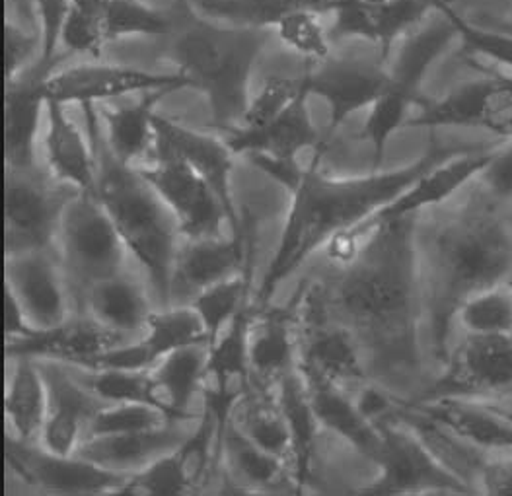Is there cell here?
Here are the masks:
<instances>
[{
	"instance_id": "1",
	"label": "cell",
	"mask_w": 512,
	"mask_h": 496,
	"mask_svg": "<svg viewBox=\"0 0 512 496\" xmlns=\"http://www.w3.org/2000/svg\"><path fill=\"white\" fill-rule=\"evenodd\" d=\"M417 218L376 228L357 255L318 281L331 318L355 337L368 376L400 382L421 370L425 319L417 253Z\"/></svg>"
},
{
	"instance_id": "2",
	"label": "cell",
	"mask_w": 512,
	"mask_h": 496,
	"mask_svg": "<svg viewBox=\"0 0 512 496\" xmlns=\"http://www.w3.org/2000/svg\"><path fill=\"white\" fill-rule=\"evenodd\" d=\"M328 146L322 142L308 166H300L298 160L281 162L267 156H248L256 168L281 183L293 197L279 244L252 302L256 308L269 306V298L281 283L318 249L326 248L333 236L386 207L415 179L458 152L429 148L415 162L398 170H380L357 178H331L320 170Z\"/></svg>"
},
{
	"instance_id": "3",
	"label": "cell",
	"mask_w": 512,
	"mask_h": 496,
	"mask_svg": "<svg viewBox=\"0 0 512 496\" xmlns=\"http://www.w3.org/2000/svg\"><path fill=\"white\" fill-rule=\"evenodd\" d=\"M425 319L433 353L448 356V337L462 304L512 279V222L489 205H468L417 232Z\"/></svg>"
},
{
	"instance_id": "4",
	"label": "cell",
	"mask_w": 512,
	"mask_h": 496,
	"mask_svg": "<svg viewBox=\"0 0 512 496\" xmlns=\"http://www.w3.org/2000/svg\"><path fill=\"white\" fill-rule=\"evenodd\" d=\"M172 28L166 57L205 94L211 121L224 135L240 127L250 106V80L269 43V30L238 28L199 14L191 0L168 8Z\"/></svg>"
},
{
	"instance_id": "5",
	"label": "cell",
	"mask_w": 512,
	"mask_h": 496,
	"mask_svg": "<svg viewBox=\"0 0 512 496\" xmlns=\"http://www.w3.org/2000/svg\"><path fill=\"white\" fill-rule=\"evenodd\" d=\"M82 109L96 156V197L110 214L125 248L147 271L154 292L168 308L172 306L176 255L182 244L178 222L137 166L123 164L113 156L96 106Z\"/></svg>"
},
{
	"instance_id": "6",
	"label": "cell",
	"mask_w": 512,
	"mask_h": 496,
	"mask_svg": "<svg viewBox=\"0 0 512 496\" xmlns=\"http://www.w3.org/2000/svg\"><path fill=\"white\" fill-rule=\"evenodd\" d=\"M439 16L427 20L421 28L403 39L402 47L390 67V80L384 94L370 107L361 137L372 150V172H380L390 139L407 127L411 111L423 107L427 98L421 94L423 82L433 65L458 37L452 18L437 6Z\"/></svg>"
},
{
	"instance_id": "7",
	"label": "cell",
	"mask_w": 512,
	"mask_h": 496,
	"mask_svg": "<svg viewBox=\"0 0 512 496\" xmlns=\"http://www.w3.org/2000/svg\"><path fill=\"white\" fill-rule=\"evenodd\" d=\"M57 248L78 304L94 284L123 273L129 253L96 193H78L69 203L61 220Z\"/></svg>"
},
{
	"instance_id": "8",
	"label": "cell",
	"mask_w": 512,
	"mask_h": 496,
	"mask_svg": "<svg viewBox=\"0 0 512 496\" xmlns=\"http://www.w3.org/2000/svg\"><path fill=\"white\" fill-rule=\"evenodd\" d=\"M80 191L39 170H8L4 181L6 257L57 248L69 203Z\"/></svg>"
},
{
	"instance_id": "9",
	"label": "cell",
	"mask_w": 512,
	"mask_h": 496,
	"mask_svg": "<svg viewBox=\"0 0 512 496\" xmlns=\"http://www.w3.org/2000/svg\"><path fill=\"white\" fill-rule=\"evenodd\" d=\"M491 150H468L456 152L444 162L425 172L421 178L415 179L403 193L386 207L365 218L357 226L333 236L326 244V257L331 263L345 265L349 263L366 238L386 222L400 220L407 216H419L425 209L446 203L454 193H458L468 183L477 181L485 166L491 160Z\"/></svg>"
},
{
	"instance_id": "10",
	"label": "cell",
	"mask_w": 512,
	"mask_h": 496,
	"mask_svg": "<svg viewBox=\"0 0 512 496\" xmlns=\"http://www.w3.org/2000/svg\"><path fill=\"white\" fill-rule=\"evenodd\" d=\"M382 446L374 460L378 475L361 489L365 495H470L474 487L450 471L407 426L386 417L378 421Z\"/></svg>"
},
{
	"instance_id": "11",
	"label": "cell",
	"mask_w": 512,
	"mask_h": 496,
	"mask_svg": "<svg viewBox=\"0 0 512 496\" xmlns=\"http://www.w3.org/2000/svg\"><path fill=\"white\" fill-rule=\"evenodd\" d=\"M296 333V368L302 376L330 380L343 388L368 380L365 358L355 337L331 318L318 281L302 284Z\"/></svg>"
},
{
	"instance_id": "12",
	"label": "cell",
	"mask_w": 512,
	"mask_h": 496,
	"mask_svg": "<svg viewBox=\"0 0 512 496\" xmlns=\"http://www.w3.org/2000/svg\"><path fill=\"white\" fill-rule=\"evenodd\" d=\"M512 393V333H466L446 356L444 370L419 401L442 397L483 401Z\"/></svg>"
},
{
	"instance_id": "13",
	"label": "cell",
	"mask_w": 512,
	"mask_h": 496,
	"mask_svg": "<svg viewBox=\"0 0 512 496\" xmlns=\"http://www.w3.org/2000/svg\"><path fill=\"white\" fill-rule=\"evenodd\" d=\"M304 76L310 96L328 106L324 141L330 144L347 119L378 102L388 86L390 67L378 51L374 55H330L318 65L310 61Z\"/></svg>"
},
{
	"instance_id": "14",
	"label": "cell",
	"mask_w": 512,
	"mask_h": 496,
	"mask_svg": "<svg viewBox=\"0 0 512 496\" xmlns=\"http://www.w3.org/2000/svg\"><path fill=\"white\" fill-rule=\"evenodd\" d=\"M137 170L174 214L183 240L222 236L228 216L219 195L182 158L168 152H152V162L137 166Z\"/></svg>"
},
{
	"instance_id": "15",
	"label": "cell",
	"mask_w": 512,
	"mask_h": 496,
	"mask_svg": "<svg viewBox=\"0 0 512 496\" xmlns=\"http://www.w3.org/2000/svg\"><path fill=\"white\" fill-rule=\"evenodd\" d=\"M4 460L10 473L22 483L51 495H117L129 477L84 460L78 454H57L39 442H24L16 436H6Z\"/></svg>"
},
{
	"instance_id": "16",
	"label": "cell",
	"mask_w": 512,
	"mask_h": 496,
	"mask_svg": "<svg viewBox=\"0 0 512 496\" xmlns=\"http://www.w3.org/2000/svg\"><path fill=\"white\" fill-rule=\"evenodd\" d=\"M164 88H193L182 72H152L111 63H88L57 69L45 82V96L63 106H96L127 94H147Z\"/></svg>"
},
{
	"instance_id": "17",
	"label": "cell",
	"mask_w": 512,
	"mask_h": 496,
	"mask_svg": "<svg viewBox=\"0 0 512 496\" xmlns=\"http://www.w3.org/2000/svg\"><path fill=\"white\" fill-rule=\"evenodd\" d=\"M135 339L111 331L88 314L69 318L59 325L34 329L28 335L6 339L8 358H30L36 362H61L78 370H94L100 356L113 347Z\"/></svg>"
},
{
	"instance_id": "18",
	"label": "cell",
	"mask_w": 512,
	"mask_h": 496,
	"mask_svg": "<svg viewBox=\"0 0 512 496\" xmlns=\"http://www.w3.org/2000/svg\"><path fill=\"white\" fill-rule=\"evenodd\" d=\"M47 384V419L39 444L51 452L74 456L88 436L90 423L108 403L61 362H37Z\"/></svg>"
},
{
	"instance_id": "19",
	"label": "cell",
	"mask_w": 512,
	"mask_h": 496,
	"mask_svg": "<svg viewBox=\"0 0 512 496\" xmlns=\"http://www.w3.org/2000/svg\"><path fill=\"white\" fill-rule=\"evenodd\" d=\"M65 57L37 59L18 76L4 80V160L8 170H36L37 133L47 107L45 82Z\"/></svg>"
},
{
	"instance_id": "20",
	"label": "cell",
	"mask_w": 512,
	"mask_h": 496,
	"mask_svg": "<svg viewBox=\"0 0 512 496\" xmlns=\"http://www.w3.org/2000/svg\"><path fill=\"white\" fill-rule=\"evenodd\" d=\"M152 152H168L187 162L219 195L232 236H244V224L232 195V170L236 154L230 150L226 141L199 133L170 117L156 113Z\"/></svg>"
},
{
	"instance_id": "21",
	"label": "cell",
	"mask_w": 512,
	"mask_h": 496,
	"mask_svg": "<svg viewBox=\"0 0 512 496\" xmlns=\"http://www.w3.org/2000/svg\"><path fill=\"white\" fill-rule=\"evenodd\" d=\"M4 286L14 294L36 329L59 325L69 316V283L51 251L6 257Z\"/></svg>"
},
{
	"instance_id": "22",
	"label": "cell",
	"mask_w": 512,
	"mask_h": 496,
	"mask_svg": "<svg viewBox=\"0 0 512 496\" xmlns=\"http://www.w3.org/2000/svg\"><path fill=\"white\" fill-rule=\"evenodd\" d=\"M300 296L302 286L285 306H254L248 327V358L256 386L277 388L296 370Z\"/></svg>"
},
{
	"instance_id": "23",
	"label": "cell",
	"mask_w": 512,
	"mask_h": 496,
	"mask_svg": "<svg viewBox=\"0 0 512 496\" xmlns=\"http://www.w3.org/2000/svg\"><path fill=\"white\" fill-rule=\"evenodd\" d=\"M310 98L306 84L304 92L273 121L261 127H236L226 133L224 141L236 156H267L281 162H293L302 150L308 148L314 152L326 141L312 123L308 109Z\"/></svg>"
},
{
	"instance_id": "24",
	"label": "cell",
	"mask_w": 512,
	"mask_h": 496,
	"mask_svg": "<svg viewBox=\"0 0 512 496\" xmlns=\"http://www.w3.org/2000/svg\"><path fill=\"white\" fill-rule=\"evenodd\" d=\"M252 253V244H246L244 236L183 240L174 265L172 302L180 296H191L193 300L205 288L242 273Z\"/></svg>"
},
{
	"instance_id": "25",
	"label": "cell",
	"mask_w": 512,
	"mask_h": 496,
	"mask_svg": "<svg viewBox=\"0 0 512 496\" xmlns=\"http://www.w3.org/2000/svg\"><path fill=\"white\" fill-rule=\"evenodd\" d=\"M178 423L180 421H170L164 426L131 434L92 436L80 444L76 454L104 469L131 475L182 444L189 430Z\"/></svg>"
},
{
	"instance_id": "26",
	"label": "cell",
	"mask_w": 512,
	"mask_h": 496,
	"mask_svg": "<svg viewBox=\"0 0 512 496\" xmlns=\"http://www.w3.org/2000/svg\"><path fill=\"white\" fill-rule=\"evenodd\" d=\"M47 131L43 137L49 174L80 193H96V156L69 115L67 106L47 100Z\"/></svg>"
},
{
	"instance_id": "27",
	"label": "cell",
	"mask_w": 512,
	"mask_h": 496,
	"mask_svg": "<svg viewBox=\"0 0 512 496\" xmlns=\"http://www.w3.org/2000/svg\"><path fill=\"white\" fill-rule=\"evenodd\" d=\"M302 376V374H300ZM320 426L345 440L366 460H376L382 446L380 426L372 423L347 390L330 380L302 376Z\"/></svg>"
},
{
	"instance_id": "28",
	"label": "cell",
	"mask_w": 512,
	"mask_h": 496,
	"mask_svg": "<svg viewBox=\"0 0 512 496\" xmlns=\"http://www.w3.org/2000/svg\"><path fill=\"white\" fill-rule=\"evenodd\" d=\"M178 90L164 88L141 94L135 104L96 107L104 137L117 160L137 166L154 148V115L158 104Z\"/></svg>"
},
{
	"instance_id": "29",
	"label": "cell",
	"mask_w": 512,
	"mask_h": 496,
	"mask_svg": "<svg viewBox=\"0 0 512 496\" xmlns=\"http://www.w3.org/2000/svg\"><path fill=\"white\" fill-rule=\"evenodd\" d=\"M82 306L90 318L129 337H139L152 314L145 286L127 271L94 284Z\"/></svg>"
},
{
	"instance_id": "30",
	"label": "cell",
	"mask_w": 512,
	"mask_h": 496,
	"mask_svg": "<svg viewBox=\"0 0 512 496\" xmlns=\"http://www.w3.org/2000/svg\"><path fill=\"white\" fill-rule=\"evenodd\" d=\"M277 399L285 415V423L291 436V481L302 491L312 483L314 458H316V434L320 421L312 407L308 388L298 372V368L287 374L277 384Z\"/></svg>"
},
{
	"instance_id": "31",
	"label": "cell",
	"mask_w": 512,
	"mask_h": 496,
	"mask_svg": "<svg viewBox=\"0 0 512 496\" xmlns=\"http://www.w3.org/2000/svg\"><path fill=\"white\" fill-rule=\"evenodd\" d=\"M209 366V345L183 347L164 358L152 368L150 376L172 421H189V405L203 390Z\"/></svg>"
},
{
	"instance_id": "32",
	"label": "cell",
	"mask_w": 512,
	"mask_h": 496,
	"mask_svg": "<svg viewBox=\"0 0 512 496\" xmlns=\"http://www.w3.org/2000/svg\"><path fill=\"white\" fill-rule=\"evenodd\" d=\"M47 405V384L39 364L30 358H16L4 395V413L14 432L12 436L24 442H39Z\"/></svg>"
},
{
	"instance_id": "33",
	"label": "cell",
	"mask_w": 512,
	"mask_h": 496,
	"mask_svg": "<svg viewBox=\"0 0 512 496\" xmlns=\"http://www.w3.org/2000/svg\"><path fill=\"white\" fill-rule=\"evenodd\" d=\"M195 10L211 20L238 28L275 30L294 12L331 14V0H191Z\"/></svg>"
},
{
	"instance_id": "34",
	"label": "cell",
	"mask_w": 512,
	"mask_h": 496,
	"mask_svg": "<svg viewBox=\"0 0 512 496\" xmlns=\"http://www.w3.org/2000/svg\"><path fill=\"white\" fill-rule=\"evenodd\" d=\"M220 458L232 479L246 491H269L279 485L287 473L291 475L289 461L263 450L232 423L222 436Z\"/></svg>"
},
{
	"instance_id": "35",
	"label": "cell",
	"mask_w": 512,
	"mask_h": 496,
	"mask_svg": "<svg viewBox=\"0 0 512 496\" xmlns=\"http://www.w3.org/2000/svg\"><path fill=\"white\" fill-rule=\"evenodd\" d=\"M273 388L252 386V390L244 395L238 403L232 425L242 430L252 442L263 450L289 461L291 456V436L285 423V415L281 411L277 391Z\"/></svg>"
},
{
	"instance_id": "36",
	"label": "cell",
	"mask_w": 512,
	"mask_h": 496,
	"mask_svg": "<svg viewBox=\"0 0 512 496\" xmlns=\"http://www.w3.org/2000/svg\"><path fill=\"white\" fill-rule=\"evenodd\" d=\"M98 32L108 45L123 37H164L170 34V10H158L141 0H92Z\"/></svg>"
},
{
	"instance_id": "37",
	"label": "cell",
	"mask_w": 512,
	"mask_h": 496,
	"mask_svg": "<svg viewBox=\"0 0 512 496\" xmlns=\"http://www.w3.org/2000/svg\"><path fill=\"white\" fill-rule=\"evenodd\" d=\"M139 341L147 353L150 366L160 358L191 345H209V335L201 318L191 306H168L152 312Z\"/></svg>"
},
{
	"instance_id": "38",
	"label": "cell",
	"mask_w": 512,
	"mask_h": 496,
	"mask_svg": "<svg viewBox=\"0 0 512 496\" xmlns=\"http://www.w3.org/2000/svg\"><path fill=\"white\" fill-rule=\"evenodd\" d=\"M250 283H252V259L242 273L205 288L189 302V306L197 312V316L201 318L207 329L209 347L219 339L224 329L248 304Z\"/></svg>"
},
{
	"instance_id": "39",
	"label": "cell",
	"mask_w": 512,
	"mask_h": 496,
	"mask_svg": "<svg viewBox=\"0 0 512 496\" xmlns=\"http://www.w3.org/2000/svg\"><path fill=\"white\" fill-rule=\"evenodd\" d=\"M439 0H388L372 8L374 26V49L388 61L394 45L421 28L431 12H437Z\"/></svg>"
},
{
	"instance_id": "40",
	"label": "cell",
	"mask_w": 512,
	"mask_h": 496,
	"mask_svg": "<svg viewBox=\"0 0 512 496\" xmlns=\"http://www.w3.org/2000/svg\"><path fill=\"white\" fill-rule=\"evenodd\" d=\"M82 382L106 403L150 405L170 419L164 403L158 397L150 370H88Z\"/></svg>"
},
{
	"instance_id": "41",
	"label": "cell",
	"mask_w": 512,
	"mask_h": 496,
	"mask_svg": "<svg viewBox=\"0 0 512 496\" xmlns=\"http://www.w3.org/2000/svg\"><path fill=\"white\" fill-rule=\"evenodd\" d=\"M458 321L462 323L466 333H512L511 281L495 284L468 298L458 312Z\"/></svg>"
},
{
	"instance_id": "42",
	"label": "cell",
	"mask_w": 512,
	"mask_h": 496,
	"mask_svg": "<svg viewBox=\"0 0 512 496\" xmlns=\"http://www.w3.org/2000/svg\"><path fill=\"white\" fill-rule=\"evenodd\" d=\"M191 493L176 450L131 473L117 495L176 496Z\"/></svg>"
},
{
	"instance_id": "43",
	"label": "cell",
	"mask_w": 512,
	"mask_h": 496,
	"mask_svg": "<svg viewBox=\"0 0 512 496\" xmlns=\"http://www.w3.org/2000/svg\"><path fill=\"white\" fill-rule=\"evenodd\" d=\"M275 34L289 49L312 63L324 61L331 55L330 34L322 26L320 14L316 12H294L277 24Z\"/></svg>"
},
{
	"instance_id": "44",
	"label": "cell",
	"mask_w": 512,
	"mask_h": 496,
	"mask_svg": "<svg viewBox=\"0 0 512 496\" xmlns=\"http://www.w3.org/2000/svg\"><path fill=\"white\" fill-rule=\"evenodd\" d=\"M166 423H170V419L162 411H158L150 405L108 403L106 407H102V411L90 423L86 438L143 432V430L164 426Z\"/></svg>"
},
{
	"instance_id": "45",
	"label": "cell",
	"mask_w": 512,
	"mask_h": 496,
	"mask_svg": "<svg viewBox=\"0 0 512 496\" xmlns=\"http://www.w3.org/2000/svg\"><path fill=\"white\" fill-rule=\"evenodd\" d=\"M306 80L302 76H269L252 96L248 111L240 127H261L281 115L304 92Z\"/></svg>"
},
{
	"instance_id": "46",
	"label": "cell",
	"mask_w": 512,
	"mask_h": 496,
	"mask_svg": "<svg viewBox=\"0 0 512 496\" xmlns=\"http://www.w3.org/2000/svg\"><path fill=\"white\" fill-rule=\"evenodd\" d=\"M442 8L452 18L462 43L472 53H476L479 57H483V59H487L495 65L507 67L512 71V34L477 28L474 24H470L468 20H464L446 0H442Z\"/></svg>"
},
{
	"instance_id": "47",
	"label": "cell",
	"mask_w": 512,
	"mask_h": 496,
	"mask_svg": "<svg viewBox=\"0 0 512 496\" xmlns=\"http://www.w3.org/2000/svg\"><path fill=\"white\" fill-rule=\"evenodd\" d=\"M4 59H6V78L10 80L20 72L32 67L41 59V37L32 34V30L22 28L20 24L6 18L4 24Z\"/></svg>"
},
{
	"instance_id": "48",
	"label": "cell",
	"mask_w": 512,
	"mask_h": 496,
	"mask_svg": "<svg viewBox=\"0 0 512 496\" xmlns=\"http://www.w3.org/2000/svg\"><path fill=\"white\" fill-rule=\"evenodd\" d=\"M73 0H32L37 32L41 37V59H55Z\"/></svg>"
},
{
	"instance_id": "49",
	"label": "cell",
	"mask_w": 512,
	"mask_h": 496,
	"mask_svg": "<svg viewBox=\"0 0 512 496\" xmlns=\"http://www.w3.org/2000/svg\"><path fill=\"white\" fill-rule=\"evenodd\" d=\"M477 181L485 187L491 199L511 201L512 199V139L493 148L491 160L481 172Z\"/></svg>"
},
{
	"instance_id": "50",
	"label": "cell",
	"mask_w": 512,
	"mask_h": 496,
	"mask_svg": "<svg viewBox=\"0 0 512 496\" xmlns=\"http://www.w3.org/2000/svg\"><path fill=\"white\" fill-rule=\"evenodd\" d=\"M477 485L485 495L512 496V454L483 461Z\"/></svg>"
},
{
	"instance_id": "51",
	"label": "cell",
	"mask_w": 512,
	"mask_h": 496,
	"mask_svg": "<svg viewBox=\"0 0 512 496\" xmlns=\"http://www.w3.org/2000/svg\"><path fill=\"white\" fill-rule=\"evenodd\" d=\"M34 329L36 327L30 323V319L26 316V312L22 310V306L18 304V300L14 298V294L10 290H6V302H4V333H6V339H16V337L28 335Z\"/></svg>"
},
{
	"instance_id": "52",
	"label": "cell",
	"mask_w": 512,
	"mask_h": 496,
	"mask_svg": "<svg viewBox=\"0 0 512 496\" xmlns=\"http://www.w3.org/2000/svg\"><path fill=\"white\" fill-rule=\"evenodd\" d=\"M366 4H370V6H378V4H384V2H388V0H365Z\"/></svg>"
},
{
	"instance_id": "53",
	"label": "cell",
	"mask_w": 512,
	"mask_h": 496,
	"mask_svg": "<svg viewBox=\"0 0 512 496\" xmlns=\"http://www.w3.org/2000/svg\"><path fill=\"white\" fill-rule=\"evenodd\" d=\"M499 409H501V411H503V413H505V415H507V417L512 421V409H505V407H499Z\"/></svg>"
},
{
	"instance_id": "54",
	"label": "cell",
	"mask_w": 512,
	"mask_h": 496,
	"mask_svg": "<svg viewBox=\"0 0 512 496\" xmlns=\"http://www.w3.org/2000/svg\"><path fill=\"white\" fill-rule=\"evenodd\" d=\"M511 286H512V279H511Z\"/></svg>"
}]
</instances>
